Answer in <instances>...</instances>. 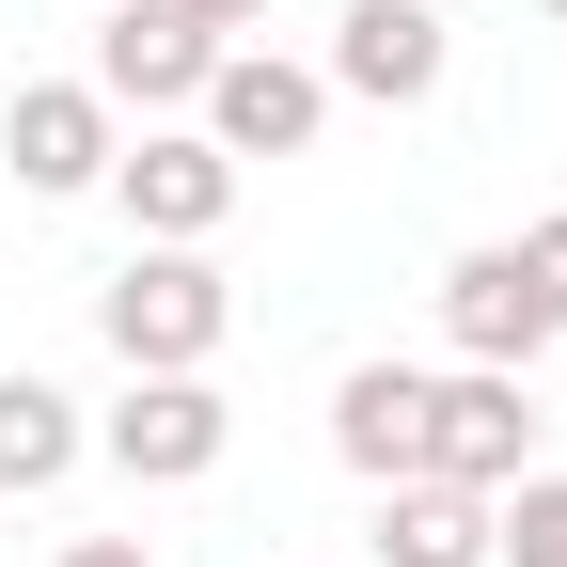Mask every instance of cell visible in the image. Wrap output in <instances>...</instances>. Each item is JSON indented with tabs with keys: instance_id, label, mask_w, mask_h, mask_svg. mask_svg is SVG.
<instances>
[{
	"instance_id": "2e32d148",
	"label": "cell",
	"mask_w": 567,
	"mask_h": 567,
	"mask_svg": "<svg viewBox=\"0 0 567 567\" xmlns=\"http://www.w3.org/2000/svg\"><path fill=\"white\" fill-rule=\"evenodd\" d=\"M63 567H158L142 536H63Z\"/></svg>"
},
{
	"instance_id": "6da1fadb",
	"label": "cell",
	"mask_w": 567,
	"mask_h": 567,
	"mask_svg": "<svg viewBox=\"0 0 567 567\" xmlns=\"http://www.w3.org/2000/svg\"><path fill=\"white\" fill-rule=\"evenodd\" d=\"M95 331H111V363H126V379H189V363H221V331H237V284H221V252H174V237H142V252L95 284Z\"/></svg>"
},
{
	"instance_id": "ba28073f",
	"label": "cell",
	"mask_w": 567,
	"mask_h": 567,
	"mask_svg": "<svg viewBox=\"0 0 567 567\" xmlns=\"http://www.w3.org/2000/svg\"><path fill=\"white\" fill-rule=\"evenodd\" d=\"M316 80H331V95H363V111H425V95L457 80V32H442V0H347Z\"/></svg>"
},
{
	"instance_id": "8992f818",
	"label": "cell",
	"mask_w": 567,
	"mask_h": 567,
	"mask_svg": "<svg viewBox=\"0 0 567 567\" xmlns=\"http://www.w3.org/2000/svg\"><path fill=\"white\" fill-rule=\"evenodd\" d=\"M425 473L442 488H520L536 473V394L505 363H442L425 379Z\"/></svg>"
},
{
	"instance_id": "e0dca14e",
	"label": "cell",
	"mask_w": 567,
	"mask_h": 567,
	"mask_svg": "<svg viewBox=\"0 0 567 567\" xmlns=\"http://www.w3.org/2000/svg\"><path fill=\"white\" fill-rule=\"evenodd\" d=\"M536 17H551V32H567V0H536Z\"/></svg>"
},
{
	"instance_id": "277c9868",
	"label": "cell",
	"mask_w": 567,
	"mask_h": 567,
	"mask_svg": "<svg viewBox=\"0 0 567 567\" xmlns=\"http://www.w3.org/2000/svg\"><path fill=\"white\" fill-rule=\"evenodd\" d=\"M237 189H252V174H237L205 126H142V142H111V205H126V237L205 252V237L237 221Z\"/></svg>"
},
{
	"instance_id": "9c48e42d",
	"label": "cell",
	"mask_w": 567,
	"mask_h": 567,
	"mask_svg": "<svg viewBox=\"0 0 567 567\" xmlns=\"http://www.w3.org/2000/svg\"><path fill=\"white\" fill-rule=\"evenodd\" d=\"M442 347H457V363H505V379L551 363V316H536V284H520L505 237H473V252L442 268Z\"/></svg>"
},
{
	"instance_id": "52a82bcc",
	"label": "cell",
	"mask_w": 567,
	"mask_h": 567,
	"mask_svg": "<svg viewBox=\"0 0 567 567\" xmlns=\"http://www.w3.org/2000/svg\"><path fill=\"white\" fill-rule=\"evenodd\" d=\"M111 142H126V111H111L95 80H17V95H0V158H17V189H32V205L111 189Z\"/></svg>"
},
{
	"instance_id": "3957f363",
	"label": "cell",
	"mask_w": 567,
	"mask_h": 567,
	"mask_svg": "<svg viewBox=\"0 0 567 567\" xmlns=\"http://www.w3.org/2000/svg\"><path fill=\"white\" fill-rule=\"evenodd\" d=\"M80 80L111 111H142V126H189V95L221 80V32H205L189 0H95V63Z\"/></svg>"
},
{
	"instance_id": "30bf717a",
	"label": "cell",
	"mask_w": 567,
	"mask_h": 567,
	"mask_svg": "<svg viewBox=\"0 0 567 567\" xmlns=\"http://www.w3.org/2000/svg\"><path fill=\"white\" fill-rule=\"evenodd\" d=\"M331 457L363 473V488L425 473V363H347L331 379Z\"/></svg>"
},
{
	"instance_id": "7a4b0ae2",
	"label": "cell",
	"mask_w": 567,
	"mask_h": 567,
	"mask_svg": "<svg viewBox=\"0 0 567 567\" xmlns=\"http://www.w3.org/2000/svg\"><path fill=\"white\" fill-rule=\"evenodd\" d=\"M95 457H111L126 488H205V473L237 457V394L205 379V363H189V379H126V394L95 410Z\"/></svg>"
},
{
	"instance_id": "9a60e30c",
	"label": "cell",
	"mask_w": 567,
	"mask_h": 567,
	"mask_svg": "<svg viewBox=\"0 0 567 567\" xmlns=\"http://www.w3.org/2000/svg\"><path fill=\"white\" fill-rule=\"evenodd\" d=\"M189 17L221 32V48H268V17H284V0H189Z\"/></svg>"
},
{
	"instance_id": "4fadbf2b",
	"label": "cell",
	"mask_w": 567,
	"mask_h": 567,
	"mask_svg": "<svg viewBox=\"0 0 567 567\" xmlns=\"http://www.w3.org/2000/svg\"><path fill=\"white\" fill-rule=\"evenodd\" d=\"M488 567H567V473L488 488Z\"/></svg>"
},
{
	"instance_id": "7c38bea8",
	"label": "cell",
	"mask_w": 567,
	"mask_h": 567,
	"mask_svg": "<svg viewBox=\"0 0 567 567\" xmlns=\"http://www.w3.org/2000/svg\"><path fill=\"white\" fill-rule=\"evenodd\" d=\"M379 567H488V488L394 473V488H379Z\"/></svg>"
},
{
	"instance_id": "8fae6325",
	"label": "cell",
	"mask_w": 567,
	"mask_h": 567,
	"mask_svg": "<svg viewBox=\"0 0 567 567\" xmlns=\"http://www.w3.org/2000/svg\"><path fill=\"white\" fill-rule=\"evenodd\" d=\"M80 457H95V410L63 379H32V363H0V505H48Z\"/></svg>"
},
{
	"instance_id": "5bb4252c",
	"label": "cell",
	"mask_w": 567,
	"mask_h": 567,
	"mask_svg": "<svg viewBox=\"0 0 567 567\" xmlns=\"http://www.w3.org/2000/svg\"><path fill=\"white\" fill-rule=\"evenodd\" d=\"M505 252H520V284H536V316H551V347H567V205H551V221H520Z\"/></svg>"
},
{
	"instance_id": "5b68a950",
	"label": "cell",
	"mask_w": 567,
	"mask_h": 567,
	"mask_svg": "<svg viewBox=\"0 0 567 567\" xmlns=\"http://www.w3.org/2000/svg\"><path fill=\"white\" fill-rule=\"evenodd\" d=\"M189 126L221 142V158H316V126H331V80L316 63H284V48H221V80L189 95Z\"/></svg>"
}]
</instances>
